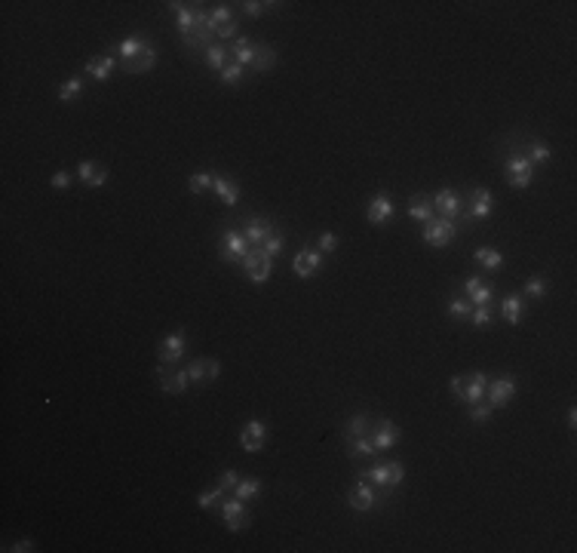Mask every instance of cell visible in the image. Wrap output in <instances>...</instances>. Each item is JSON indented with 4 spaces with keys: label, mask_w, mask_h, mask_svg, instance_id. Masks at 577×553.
I'll list each match as a JSON object with an SVG mask.
<instances>
[{
    "label": "cell",
    "mask_w": 577,
    "mask_h": 553,
    "mask_svg": "<svg viewBox=\"0 0 577 553\" xmlns=\"http://www.w3.org/2000/svg\"><path fill=\"white\" fill-rule=\"evenodd\" d=\"M338 243H341V237L338 234H332V231H326V234H320V240H317V249L326 255V252H335L338 249Z\"/></svg>",
    "instance_id": "obj_46"
},
{
    "label": "cell",
    "mask_w": 577,
    "mask_h": 553,
    "mask_svg": "<svg viewBox=\"0 0 577 553\" xmlns=\"http://www.w3.org/2000/svg\"><path fill=\"white\" fill-rule=\"evenodd\" d=\"M237 483H239L237 470H233V467H228V470H224V474H222V483H218V486H222L224 492H233V486H237Z\"/></svg>",
    "instance_id": "obj_49"
},
{
    "label": "cell",
    "mask_w": 577,
    "mask_h": 553,
    "mask_svg": "<svg viewBox=\"0 0 577 553\" xmlns=\"http://www.w3.org/2000/svg\"><path fill=\"white\" fill-rule=\"evenodd\" d=\"M433 215H436V209H433L430 194H415V197H409V218H415V222L427 224Z\"/></svg>",
    "instance_id": "obj_23"
},
{
    "label": "cell",
    "mask_w": 577,
    "mask_h": 553,
    "mask_svg": "<svg viewBox=\"0 0 577 553\" xmlns=\"http://www.w3.org/2000/svg\"><path fill=\"white\" fill-rule=\"evenodd\" d=\"M188 378H190V385H206V357H197V360H190L188 363Z\"/></svg>",
    "instance_id": "obj_43"
},
{
    "label": "cell",
    "mask_w": 577,
    "mask_h": 553,
    "mask_svg": "<svg viewBox=\"0 0 577 553\" xmlns=\"http://www.w3.org/2000/svg\"><path fill=\"white\" fill-rule=\"evenodd\" d=\"M80 93H84V77L80 74H74V77H68L65 84L59 86V99L65 101V105H71V101L80 99Z\"/></svg>",
    "instance_id": "obj_34"
},
{
    "label": "cell",
    "mask_w": 577,
    "mask_h": 553,
    "mask_svg": "<svg viewBox=\"0 0 577 553\" xmlns=\"http://www.w3.org/2000/svg\"><path fill=\"white\" fill-rule=\"evenodd\" d=\"M215 37H218V40H231V37H237V19H233V22H231V25H224V28H222V31H218V34H215Z\"/></svg>",
    "instance_id": "obj_52"
},
{
    "label": "cell",
    "mask_w": 577,
    "mask_h": 553,
    "mask_svg": "<svg viewBox=\"0 0 577 553\" xmlns=\"http://www.w3.org/2000/svg\"><path fill=\"white\" fill-rule=\"evenodd\" d=\"M228 495L222 486H212V489H203L200 495H197V507L200 510H209V507H215V504H222V498Z\"/></svg>",
    "instance_id": "obj_40"
},
{
    "label": "cell",
    "mask_w": 577,
    "mask_h": 553,
    "mask_svg": "<svg viewBox=\"0 0 577 553\" xmlns=\"http://www.w3.org/2000/svg\"><path fill=\"white\" fill-rule=\"evenodd\" d=\"M154 65H157V46L148 43V46H144L141 56H135L133 61H120L117 68H120L123 74H144V71H150Z\"/></svg>",
    "instance_id": "obj_22"
},
{
    "label": "cell",
    "mask_w": 577,
    "mask_h": 553,
    "mask_svg": "<svg viewBox=\"0 0 577 553\" xmlns=\"http://www.w3.org/2000/svg\"><path fill=\"white\" fill-rule=\"evenodd\" d=\"M6 550H12V553H31L34 550V541H31V538H19V541H12V547H6Z\"/></svg>",
    "instance_id": "obj_50"
},
{
    "label": "cell",
    "mask_w": 577,
    "mask_h": 553,
    "mask_svg": "<svg viewBox=\"0 0 577 553\" xmlns=\"http://www.w3.org/2000/svg\"><path fill=\"white\" fill-rule=\"evenodd\" d=\"M150 40H144V37H126V40H120L117 46H111V56H120V61H133L135 56H141L144 52V46H148Z\"/></svg>",
    "instance_id": "obj_24"
},
{
    "label": "cell",
    "mask_w": 577,
    "mask_h": 553,
    "mask_svg": "<svg viewBox=\"0 0 577 553\" xmlns=\"http://www.w3.org/2000/svg\"><path fill=\"white\" fill-rule=\"evenodd\" d=\"M322 252L317 249V246H301L298 252H295V262H292V271H295V277H301V280H311L313 274H320V268H322Z\"/></svg>",
    "instance_id": "obj_9"
},
{
    "label": "cell",
    "mask_w": 577,
    "mask_h": 553,
    "mask_svg": "<svg viewBox=\"0 0 577 553\" xmlns=\"http://www.w3.org/2000/svg\"><path fill=\"white\" fill-rule=\"evenodd\" d=\"M519 295H522V298H531V302H544V298H547V280L540 277V274H534V277L525 283V289H522Z\"/></svg>",
    "instance_id": "obj_36"
},
{
    "label": "cell",
    "mask_w": 577,
    "mask_h": 553,
    "mask_svg": "<svg viewBox=\"0 0 577 553\" xmlns=\"http://www.w3.org/2000/svg\"><path fill=\"white\" fill-rule=\"evenodd\" d=\"M218 375H222V363H218V360H206V378L215 381Z\"/></svg>",
    "instance_id": "obj_51"
},
{
    "label": "cell",
    "mask_w": 577,
    "mask_h": 553,
    "mask_svg": "<svg viewBox=\"0 0 577 553\" xmlns=\"http://www.w3.org/2000/svg\"><path fill=\"white\" fill-rule=\"evenodd\" d=\"M222 520H224V529L228 532H246L252 523V514L249 507H246V501H239V498H231V501H222Z\"/></svg>",
    "instance_id": "obj_6"
},
{
    "label": "cell",
    "mask_w": 577,
    "mask_h": 553,
    "mask_svg": "<svg viewBox=\"0 0 577 553\" xmlns=\"http://www.w3.org/2000/svg\"><path fill=\"white\" fill-rule=\"evenodd\" d=\"M267 436H271V427H267L261 418H249L246 427L239 430V446H243V452H261L264 443H267Z\"/></svg>",
    "instance_id": "obj_12"
},
{
    "label": "cell",
    "mask_w": 577,
    "mask_h": 553,
    "mask_svg": "<svg viewBox=\"0 0 577 553\" xmlns=\"http://www.w3.org/2000/svg\"><path fill=\"white\" fill-rule=\"evenodd\" d=\"M347 504H350V507H353V510H356V514H369V510H372L375 504H378L375 486H372V483H369V480H360V483H356L353 489L347 492Z\"/></svg>",
    "instance_id": "obj_16"
},
{
    "label": "cell",
    "mask_w": 577,
    "mask_h": 553,
    "mask_svg": "<svg viewBox=\"0 0 577 553\" xmlns=\"http://www.w3.org/2000/svg\"><path fill=\"white\" fill-rule=\"evenodd\" d=\"M473 258H476L479 268L485 271H500L504 268V255H500L494 246H479V249H473Z\"/></svg>",
    "instance_id": "obj_28"
},
{
    "label": "cell",
    "mask_w": 577,
    "mask_h": 553,
    "mask_svg": "<svg viewBox=\"0 0 577 553\" xmlns=\"http://www.w3.org/2000/svg\"><path fill=\"white\" fill-rule=\"evenodd\" d=\"M369 436H372V443H375L378 452H387V449H393L396 443H400L402 430H400V425H393L390 418H378V421H372V430H369Z\"/></svg>",
    "instance_id": "obj_13"
},
{
    "label": "cell",
    "mask_w": 577,
    "mask_h": 553,
    "mask_svg": "<svg viewBox=\"0 0 577 553\" xmlns=\"http://www.w3.org/2000/svg\"><path fill=\"white\" fill-rule=\"evenodd\" d=\"M491 320H494V313H491V304H485V307H473V313H470V323L476 326V329H489V326H491Z\"/></svg>",
    "instance_id": "obj_44"
},
{
    "label": "cell",
    "mask_w": 577,
    "mask_h": 553,
    "mask_svg": "<svg viewBox=\"0 0 577 553\" xmlns=\"http://www.w3.org/2000/svg\"><path fill=\"white\" fill-rule=\"evenodd\" d=\"M277 6L280 3H273V0H246V3H239V12L249 19H258V16H264V12L277 10Z\"/></svg>",
    "instance_id": "obj_38"
},
{
    "label": "cell",
    "mask_w": 577,
    "mask_h": 553,
    "mask_svg": "<svg viewBox=\"0 0 577 553\" xmlns=\"http://www.w3.org/2000/svg\"><path fill=\"white\" fill-rule=\"evenodd\" d=\"M449 313L455 320H467L473 313V304H470V298L467 295H451L449 298Z\"/></svg>",
    "instance_id": "obj_42"
},
{
    "label": "cell",
    "mask_w": 577,
    "mask_h": 553,
    "mask_svg": "<svg viewBox=\"0 0 577 553\" xmlns=\"http://www.w3.org/2000/svg\"><path fill=\"white\" fill-rule=\"evenodd\" d=\"M516 378H489V387H485V400H489L491 409H504L516 400Z\"/></svg>",
    "instance_id": "obj_8"
},
{
    "label": "cell",
    "mask_w": 577,
    "mask_h": 553,
    "mask_svg": "<svg viewBox=\"0 0 577 553\" xmlns=\"http://www.w3.org/2000/svg\"><path fill=\"white\" fill-rule=\"evenodd\" d=\"M402 476H405L402 461H378V464H372L369 470H362V480H369L372 486H381V489L400 486Z\"/></svg>",
    "instance_id": "obj_1"
},
{
    "label": "cell",
    "mask_w": 577,
    "mask_h": 553,
    "mask_svg": "<svg viewBox=\"0 0 577 553\" xmlns=\"http://www.w3.org/2000/svg\"><path fill=\"white\" fill-rule=\"evenodd\" d=\"M233 22V10H231V3H215L209 10V25H212V31H222L224 25H231Z\"/></svg>",
    "instance_id": "obj_35"
},
{
    "label": "cell",
    "mask_w": 577,
    "mask_h": 553,
    "mask_svg": "<svg viewBox=\"0 0 577 553\" xmlns=\"http://www.w3.org/2000/svg\"><path fill=\"white\" fill-rule=\"evenodd\" d=\"M565 421H568V427H571V430L577 427V409H574V406H571V409H568V415H565Z\"/></svg>",
    "instance_id": "obj_54"
},
{
    "label": "cell",
    "mask_w": 577,
    "mask_h": 553,
    "mask_svg": "<svg viewBox=\"0 0 577 553\" xmlns=\"http://www.w3.org/2000/svg\"><path fill=\"white\" fill-rule=\"evenodd\" d=\"M249 252H252V246L243 237V231H224L222 240H218V258L228 264H239Z\"/></svg>",
    "instance_id": "obj_2"
},
{
    "label": "cell",
    "mask_w": 577,
    "mask_h": 553,
    "mask_svg": "<svg viewBox=\"0 0 577 553\" xmlns=\"http://www.w3.org/2000/svg\"><path fill=\"white\" fill-rule=\"evenodd\" d=\"M347 452H350V458H375V455H381L375 449V443H372V436L369 434H362V436H356V440H350L347 443Z\"/></svg>",
    "instance_id": "obj_31"
},
{
    "label": "cell",
    "mask_w": 577,
    "mask_h": 553,
    "mask_svg": "<svg viewBox=\"0 0 577 553\" xmlns=\"http://www.w3.org/2000/svg\"><path fill=\"white\" fill-rule=\"evenodd\" d=\"M449 387H451V394L461 400V394H464V375H455V378L449 381Z\"/></svg>",
    "instance_id": "obj_53"
},
{
    "label": "cell",
    "mask_w": 577,
    "mask_h": 553,
    "mask_svg": "<svg viewBox=\"0 0 577 553\" xmlns=\"http://www.w3.org/2000/svg\"><path fill=\"white\" fill-rule=\"evenodd\" d=\"M243 237L249 240L252 249H261L264 246V240L273 234V218H267V215H249V218H243Z\"/></svg>",
    "instance_id": "obj_11"
},
{
    "label": "cell",
    "mask_w": 577,
    "mask_h": 553,
    "mask_svg": "<svg viewBox=\"0 0 577 553\" xmlns=\"http://www.w3.org/2000/svg\"><path fill=\"white\" fill-rule=\"evenodd\" d=\"M231 495L239 498V501H252V498L261 495V480H255V476H252V480H239Z\"/></svg>",
    "instance_id": "obj_37"
},
{
    "label": "cell",
    "mask_w": 577,
    "mask_h": 553,
    "mask_svg": "<svg viewBox=\"0 0 577 553\" xmlns=\"http://www.w3.org/2000/svg\"><path fill=\"white\" fill-rule=\"evenodd\" d=\"M372 421H375V418H372L369 412H356V415H350V418H347V425H344V443L356 440V436H362V434H369Z\"/></svg>",
    "instance_id": "obj_26"
},
{
    "label": "cell",
    "mask_w": 577,
    "mask_h": 553,
    "mask_svg": "<svg viewBox=\"0 0 577 553\" xmlns=\"http://www.w3.org/2000/svg\"><path fill=\"white\" fill-rule=\"evenodd\" d=\"M243 80H246V68L237 65V61H228V65H224V71H222V84L224 86H239Z\"/></svg>",
    "instance_id": "obj_41"
},
{
    "label": "cell",
    "mask_w": 577,
    "mask_h": 553,
    "mask_svg": "<svg viewBox=\"0 0 577 553\" xmlns=\"http://www.w3.org/2000/svg\"><path fill=\"white\" fill-rule=\"evenodd\" d=\"M277 65V50L271 43H255V61H252V71L255 74H264Z\"/></svg>",
    "instance_id": "obj_30"
},
{
    "label": "cell",
    "mask_w": 577,
    "mask_h": 553,
    "mask_svg": "<svg viewBox=\"0 0 577 553\" xmlns=\"http://www.w3.org/2000/svg\"><path fill=\"white\" fill-rule=\"evenodd\" d=\"M157 381H160V391L163 394H173V397H182L184 391H188L190 378H188V366L184 369H173L166 363L157 366Z\"/></svg>",
    "instance_id": "obj_7"
},
{
    "label": "cell",
    "mask_w": 577,
    "mask_h": 553,
    "mask_svg": "<svg viewBox=\"0 0 577 553\" xmlns=\"http://www.w3.org/2000/svg\"><path fill=\"white\" fill-rule=\"evenodd\" d=\"M504 175H507V184L516 191H525L534 184V166L522 154H513L510 160L504 163Z\"/></svg>",
    "instance_id": "obj_4"
},
{
    "label": "cell",
    "mask_w": 577,
    "mask_h": 553,
    "mask_svg": "<svg viewBox=\"0 0 577 553\" xmlns=\"http://www.w3.org/2000/svg\"><path fill=\"white\" fill-rule=\"evenodd\" d=\"M485 387H489V375H485V372L464 375V394H461V400L467 402V406H473V402H482L485 400Z\"/></svg>",
    "instance_id": "obj_19"
},
{
    "label": "cell",
    "mask_w": 577,
    "mask_h": 553,
    "mask_svg": "<svg viewBox=\"0 0 577 553\" xmlns=\"http://www.w3.org/2000/svg\"><path fill=\"white\" fill-rule=\"evenodd\" d=\"M77 179L84 182L86 188H101V184L108 182V169L101 166V163H95V160H80Z\"/></svg>",
    "instance_id": "obj_21"
},
{
    "label": "cell",
    "mask_w": 577,
    "mask_h": 553,
    "mask_svg": "<svg viewBox=\"0 0 577 553\" xmlns=\"http://www.w3.org/2000/svg\"><path fill=\"white\" fill-rule=\"evenodd\" d=\"M243 271H246V277H249L255 286H264L267 280H271V274H273V258L267 255L264 249H252L249 255L243 258Z\"/></svg>",
    "instance_id": "obj_5"
},
{
    "label": "cell",
    "mask_w": 577,
    "mask_h": 553,
    "mask_svg": "<svg viewBox=\"0 0 577 553\" xmlns=\"http://www.w3.org/2000/svg\"><path fill=\"white\" fill-rule=\"evenodd\" d=\"M430 200H433V209H436V215L451 218V222H455V218L464 213V200H461V194H458L455 188L436 191V194H430Z\"/></svg>",
    "instance_id": "obj_14"
},
{
    "label": "cell",
    "mask_w": 577,
    "mask_h": 553,
    "mask_svg": "<svg viewBox=\"0 0 577 553\" xmlns=\"http://www.w3.org/2000/svg\"><path fill=\"white\" fill-rule=\"evenodd\" d=\"M464 295L470 298V304H473V307H485V304H491V302H494V286H491V283H482L479 277H467V283H464Z\"/></svg>",
    "instance_id": "obj_18"
},
{
    "label": "cell",
    "mask_w": 577,
    "mask_h": 553,
    "mask_svg": "<svg viewBox=\"0 0 577 553\" xmlns=\"http://www.w3.org/2000/svg\"><path fill=\"white\" fill-rule=\"evenodd\" d=\"M491 415H494V409L489 402H473L470 406V421H476V425H489Z\"/></svg>",
    "instance_id": "obj_45"
},
{
    "label": "cell",
    "mask_w": 577,
    "mask_h": 553,
    "mask_svg": "<svg viewBox=\"0 0 577 553\" xmlns=\"http://www.w3.org/2000/svg\"><path fill=\"white\" fill-rule=\"evenodd\" d=\"M117 68V59L111 56V52H105V56H95V59H89L86 61V77H92L95 84H108L111 80V71Z\"/></svg>",
    "instance_id": "obj_20"
},
{
    "label": "cell",
    "mask_w": 577,
    "mask_h": 553,
    "mask_svg": "<svg viewBox=\"0 0 577 553\" xmlns=\"http://www.w3.org/2000/svg\"><path fill=\"white\" fill-rule=\"evenodd\" d=\"M212 182H215V173H206V169H200V173H194L188 179V191H190V194H206V191L212 188Z\"/></svg>",
    "instance_id": "obj_39"
},
{
    "label": "cell",
    "mask_w": 577,
    "mask_h": 553,
    "mask_svg": "<svg viewBox=\"0 0 577 553\" xmlns=\"http://www.w3.org/2000/svg\"><path fill=\"white\" fill-rule=\"evenodd\" d=\"M522 304H525V298H522L519 292H510V295L500 302V313H504V320L510 326H516L519 320H522Z\"/></svg>",
    "instance_id": "obj_32"
},
{
    "label": "cell",
    "mask_w": 577,
    "mask_h": 553,
    "mask_svg": "<svg viewBox=\"0 0 577 553\" xmlns=\"http://www.w3.org/2000/svg\"><path fill=\"white\" fill-rule=\"evenodd\" d=\"M455 234H458V224L451 222V218H442V215H433L427 224H424V231H421V237H424V243H430V246H449L451 240H455Z\"/></svg>",
    "instance_id": "obj_3"
},
{
    "label": "cell",
    "mask_w": 577,
    "mask_h": 553,
    "mask_svg": "<svg viewBox=\"0 0 577 553\" xmlns=\"http://www.w3.org/2000/svg\"><path fill=\"white\" fill-rule=\"evenodd\" d=\"M283 246H286L283 234H271V237H267V240H264V246H261V249H264V252H267V255H271V258H277L280 252H283Z\"/></svg>",
    "instance_id": "obj_47"
},
{
    "label": "cell",
    "mask_w": 577,
    "mask_h": 553,
    "mask_svg": "<svg viewBox=\"0 0 577 553\" xmlns=\"http://www.w3.org/2000/svg\"><path fill=\"white\" fill-rule=\"evenodd\" d=\"M393 197L390 194H375L372 200H369V206H366V218H369V224H387L390 218H393Z\"/></svg>",
    "instance_id": "obj_17"
},
{
    "label": "cell",
    "mask_w": 577,
    "mask_h": 553,
    "mask_svg": "<svg viewBox=\"0 0 577 553\" xmlns=\"http://www.w3.org/2000/svg\"><path fill=\"white\" fill-rule=\"evenodd\" d=\"M184 351H188V338H184V332H169V336L160 338V345H157V357H160V363H166V366H175L178 360L184 357Z\"/></svg>",
    "instance_id": "obj_15"
},
{
    "label": "cell",
    "mask_w": 577,
    "mask_h": 553,
    "mask_svg": "<svg viewBox=\"0 0 577 553\" xmlns=\"http://www.w3.org/2000/svg\"><path fill=\"white\" fill-rule=\"evenodd\" d=\"M231 56H233L237 65L252 68V61H255V43H252L249 37H237V40H233V46H231Z\"/></svg>",
    "instance_id": "obj_29"
},
{
    "label": "cell",
    "mask_w": 577,
    "mask_h": 553,
    "mask_svg": "<svg viewBox=\"0 0 577 553\" xmlns=\"http://www.w3.org/2000/svg\"><path fill=\"white\" fill-rule=\"evenodd\" d=\"M212 191H215L218 197H222L224 206H237L239 203V184H233L228 175H218L215 173V182H212Z\"/></svg>",
    "instance_id": "obj_25"
},
{
    "label": "cell",
    "mask_w": 577,
    "mask_h": 553,
    "mask_svg": "<svg viewBox=\"0 0 577 553\" xmlns=\"http://www.w3.org/2000/svg\"><path fill=\"white\" fill-rule=\"evenodd\" d=\"M203 61H206V68H212V71L222 74L224 65H228V46H224V43H212L209 50H206Z\"/></svg>",
    "instance_id": "obj_33"
},
{
    "label": "cell",
    "mask_w": 577,
    "mask_h": 553,
    "mask_svg": "<svg viewBox=\"0 0 577 553\" xmlns=\"http://www.w3.org/2000/svg\"><path fill=\"white\" fill-rule=\"evenodd\" d=\"M519 151H522V157H525L528 163H531V166H540V163L553 160V151H549L547 142H528V145H522Z\"/></svg>",
    "instance_id": "obj_27"
},
{
    "label": "cell",
    "mask_w": 577,
    "mask_h": 553,
    "mask_svg": "<svg viewBox=\"0 0 577 553\" xmlns=\"http://www.w3.org/2000/svg\"><path fill=\"white\" fill-rule=\"evenodd\" d=\"M50 184H52L56 191H65V188H71V184H74V175L68 173V169H59V173H52Z\"/></svg>",
    "instance_id": "obj_48"
},
{
    "label": "cell",
    "mask_w": 577,
    "mask_h": 553,
    "mask_svg": "<svg viewBox=\"0 0 577 553\" xmlns=\"http://www.w3.org/2000/svg\"><path fill=\"white\" fill-rule=\"evenodd\" d=\"M464 203H467L464 213H467V218H473V222H482V218H489L494 213V194L489 188H473Z\"/></svg>",
    "instance_id": "obj_10"
}]
</instances>
